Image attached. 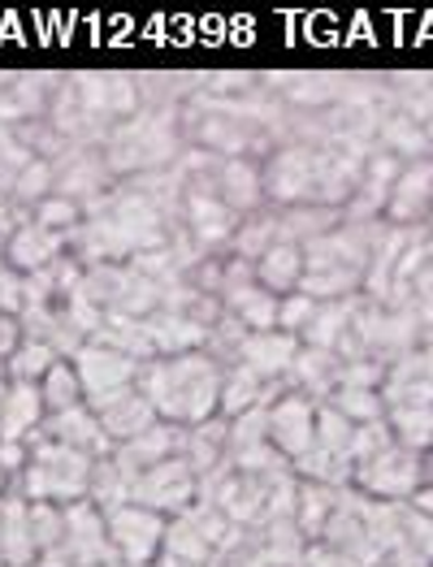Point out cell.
I'll return each instance as SVG.
<instances>
[{"label":"cell","instance_id":"cell-1","mask_svg":"<svg viewBox=\"0 0 433 567\" xmlns=\"http://www.w3.org/2000/svg\"><path fill=\"white\" fill-rule=\"evenodd\" d=\"M221 364L208 351H187V355H156L140 369V390L152 403V412L169 425L195 429L217 416L221 399Z\"/></svg>","mask_w":433,"mask_h":567},{"label":"cell","instance_id":"cell-2","mask_svg":"<svg viewBox=\"0 0 433 567\" xmlns=\"http://www.w3.org/2000/svg\"><path fill=\"white\" fill-rule=\"evenodd\" d=\"M183 152H187L183 109H140L131 122L113 126L109 140L100 143V156H104L113 183L169 169V165H178Z\"/></svg>","mask_w":433,"mask_h":567},{"label":"cell","instance_id":"cell-3","mask_svg":"<svg viewBox=\"0 0 433 567\" xmlns=\"http://www.w3.org/2000/svg\"><path fill=\"white\" fill-rule=\"evenodd\" d=\"M31 460L18 476V494L27 503H52V507H74L83 498H92V468L96 460L83 455V451H70L61 442H49V437H31Z\"/></svg>","mask_w":433,"mask_h":567},{"label":"cell","instance_id":"cell-4","mask_svg":"<svg viewBox=\"0 0 433 567\" xmlns=\"http://www.w3.org/2000/svg\"><path fill=\"white\" fill-rule=\"evenodd\" d=\"M430 455H416L408 446H385L382 455L355 464L351 473V489L364 494V498H378V503H412L425 485H430Z\"/></svg>","mask_w":433,"mask_h":567},{"label":"cell","instance_id":"cell-5","mask_svg":"<svg viewBox=\"0 0 433 567\" xmlns=\"http://www.w3.org/2000/svg\"><path fill=\"white\" fill-rule=\"evenodd\" d=\"M260 183H265V204L269 208L312 204L317 199V147L278 143L260 165Z\"/></svg>","mask_w":433,"mask_h":567},{"label":"cell","instance_id":"cell-6","mask_svg":"<svg viewBox=\"0 0 433 567\" xmlns=\"http://www.w3.org/2000/svg\"><path fill=\"white\" fill-rule=\"evenodd\" d=\"M104 524H109V542H113L117 559L126 567H147L161 559L165 528H169L161 512H147L140 503H122V507L104 512Z\"/></svg>","mask_w":433,"mask_h":567},{"label":"cell","instance_id":"cell-7","mask_svg":"<svg viewBox=\"0 0 433 567\" xmlns=\"http://www.w3.org/2000/svg\"><path fill=\"white\" fill-rule=\"evenodd\" d=\"M195 498H199V476L192 473L187 455H174V460L147 468V473H140L135 485H131V503H140L147 512H161L165 520L183 516Z\"/></svg>","mask_w":433,"mask_h":567},{"label":"cell","instance_id":"cell-8","mask_svg":"<svg viewBox=\"0 0 433 567\" xmlns=\"http://www.w3.org/2000/svg\"><path fill=\"white\" fill-rule=\"evenodd\" d=\"M65 516V533H61V555L74 567H109L122 564L113 542H109V524L92 498L74 503V507H61Z\"/></svg>","mask_w":433,"mask_h":567},{"label":"cell","instance_id":"cell-9","mask_svg":"<svg viewBox=\"0 0 433 567\" xmlns=\"http://www.w3.org/2000/svg\"><path fill=\"white\" fill-rule=\"evenodd\" d=\"M239 213L226 208L213 190H183V230L192 235V243L204 256H226L239 235Z\"/></svg>","mask_w":433,"mask_h":567},{"label":"cell","instance_id":"cell-10","mask_svg":"<svg viewBox=\"0 0 433 567\" xmlns=\"http://www.w3.org/2000/svg\"><path fill=\"white\" fill-rule=\"evenodd\" d=\"M312 437H317V403L299 390H287L282 399L269 403V446L295 464L312 451Z\"/></svg>","mask_w":433,"mask_h":567},{"label":"cell","instance_id":"cell-11","mask_svg":"<svg viewBox=\"0 0 433 567\" xmlns=\"http://www.w3.org/2000/svg\"><path fill=\"white\" fill-rule=\"evenodd\" d=\"M70 364H74V373L83 381V394H87V403H96L104 394H113V390H126V385H135L140 381V360H131V355H122V351H113V347H104V342H83L74 355H70Z\"/></svg>","mask_w":433,"mask_h":567},{"label":"cell","instance_id":"cell-12","mask_svg":"<svg viewBox=\"0 0 433 567\" xmlns=\"http://www.w3.org/2000/svg\"><path fill=\"white\" fill-rule=\"evenodd\" d=\"M433 213V156L425 161H412L399 169L394 190L385 199L382 221L385 226H399V230H421Z\"/></svg>","mask_w":433,"mask_h":567},{"label":"cell","instance_id":"cell-13","mask_svg":"<svg viewBox=\"0 0 433 567\" xmlns=\"http://www.w3.org/2000/svg\"><path fill=\"white\" fill-rule=\"evenodd\" d=\"M382 403L390 408H433V338H425L416 351L399 355L382 381Z\"/></svg>","mask_w":433,"mask_h":567},{"label":"cell","instance_id":"cell-14","mask_svg":"<svg viewBox=\"0 0 433 567\" xmlns=\"http://www.w3.org/2000/svg\"><path fill=\"white\" fill-rule=\"evenodd\" d=\"M87 408L96 412L100 429L109 433V442H113V446H122V442H135V437H144L147 429L161 421V416L152 412V403L144 399V390H140V385L113 390V394H104V399L87 403Z\"/></svg>","mask_w":433,"mask_h":567},{"label":"cell","instance_id":"cell-15","mask_svg":"<svg viewBox=\"0 0 433 567\" xmlns=\"http://www.w3.org/2000/svg\"><path fill=\"white\" fill-rule=\"evenodd\" d=\"M52 169H56V190H52V195H65V199H74V204H83V208L113 190V174H109L100 147H74V152L61 156Z\"/></svg>","mask_w":433,"mask_h":567},{"label":"cell","instance_id":"cell-16","mask_svg":"<svg viewBox=\"0 0 433 567\" xmlns=\"http://www.w3.org/2000/svg\"><path fill=\"white\" fill-rule=\"evenodd\" d=\"M187 433H192V429L169 425V421H156L144 437L113 446V464L131 476V485H135V476L140 473L156 468V464H165V460H174V455H183V451H187Z\"/></svg>","mask_w":433,"mask_h":567},{"label":"cell","instance_id":"cell-17","mask_svg":"<svg viewBox=\"0 0 433 567\" xmlns=\"http://www.w3.org/2000/svg\"><path fill=\"white\" fill-rule=\"evenodd\" d=\"M61 256H70V238L44 230L35 217H27V221L9 235V243H4V260H9V269H18L22 278L44 274Z\"/></svg>","mask_w":433,"mask_h":567},{"label":"cell","instance_id":"cell-18","mask_svg":"<svg viewBox=\"0 0 433 567\" xmlns=\"http://www.w3.org/2000/svg\"><path fill=\"white\" fill-rule=\"evenodd\" d=\"M399 169H403V161H394L390 152L373 147V156H369V165H364L360 187H355V195H351V204L342 208V221H382L385 199H390V190H394Z\"/></svg>","mask_w":433,"mask_h":567},{"label":"cell","instance_id":"cell-19","mask_svg":"<svg viewBox=\"0 0 433 567\" xmlns=\"http://www.w3.org/2000/svg\"><path fill=\"white\" fill-rule=\"evenodd\" d=\"M299 355V338L282 330H265V333H247L235 355V364H243L247 373H256L260 381H287L290 364Z\"/></svg>","mask_w":433,"mask_h":567},{"label":"cell","instance_id":"cell-20","mask_svg":"<svg viewBox=\"0 0 433 567\" xmlns=\"http://www.w3.org/2000/svg\"><path fill=\"white\" fill-rule=\"evenodd\" d=\"M35 433L49 437V442L70 446V451H83V455H92V460L113 455V442H109V433L100 429L96 412H92L87 403H79V408H70V412H56V416H44V425L35 429Z\"/></svg>","mask_w":433,"mask_h":567},{"label":"cell","instance_id":"cell-21","mask_svg":"<svg viewBox=\"0 0 433 567\" xmlns=\"http://www.w3.org/2000/svg\"><path fill=\"white\" fill-rule=\"evenodd\" d=\"M213 195L235 208L239 217H251L265 208V183H260V165L247 156H221L217 178H213Z\"/></svg>","mask_w":433,"mask_h":567},{"label":"cell","instance_id":"cell-22","mask_svg":"<svg viewBox=\"0 0 433 567\" xmlns=\"http://www.w3.org/2000/svg\"><path fill=\"white\" fill-rule=\"evenodd\" d=\"M40 550H35V537H31V503L9 489L0 498V564L9 567H35Z\"/></svg>","mask_w":433,"mask_h":567},{"label":"cell","instance_id":"cell-23","mask_svg":"<svg viewBox=\"0 0 433 567\" xmlns=\"http://www.w3.org/2000/svg\"><path fill=\"white\" fill-rule=\"evenodd\" d=\"M44 425V394L31 381H9L0 403V442H31Z\"/></svg>","mask_w":433,"mask_h":567},{"label":"cell","instance_id":"cell-24","mask_svg":"<svg viewBox=\"0 0 433 567\" xmlns=\"http://www.w3.org/2000/svg\"><path fill=\"white\" fill-rule=\"evenodd\" d=\"M147 333H152V347L156 355H187V351H204L208 347V326L195 321L187 312H169V308H156L147 317Z\"/></svg>","mask_w":433,"mask_h":567},{"label":"cell","instance_id":"cell-25","mask_svg":"<svg viewBox=\"0 0 433 567\" xmlns=\"http://www.w3.org/2000/svg\"><path fill=\"white\" fill-rule=\"evenodd\" d=\"M338 369H342V360H338L334 351H317V347H303V342H299V355H295V364H290L287 381H290V390L308 394L312 403H326L338 390Z\"/></svg>","mask_w":433,"mask_h":567},{"label":"cell","instance_id":"cell-26","mask_svg":"<svg viewBox=\"0 0 433 567\" xmlns=\"http://www.w3.org/2000/svg\"><path fill=\"white\" fill-rule=\"evenodd\" d=\"M92 342H104V347H113V351H122V355H131V360H156V347H152V333H147V317H122V312H104V321H100V330Z\"/></svg>","mask_w":433,"mask_h":567},{"label":"cell","instance_id":"cell-27","mask_svg":"<svg viewBox=\"0 0 433 567\" xmlns=\"http://www.w3.org/2000/svg\"><path fill=\"white\" fill-rule=\"evenodd\" d=\"M226 446H230V421H221V416H213V421H204V425H195L187 433V464H192V473L204 481V476H213L217 468H226Z\"/></svg>","mask_w":433,"mask_h":567},{"label":"cell","instance_id":"cell-28","mask_svg":"<svg viewBox=\"0 0 433 567\" xmlns=\"http://www.w3.org/2000/svg\"><path fill=\"white\" fill-rule=\"evenodd\" d=\"M378 147L390 152L394 161H403V165H412V161H425L433 156L430 152V140H425V126L421 122H412L408 113H385L382 122H378Z\"/></svg>","mask_w":433,"mask_h":567},{"label":"cell","instance_id":"cell-29","mask_svg":"<svg viewBox=\"0 0 433 567\" xmlns=\"http://www.w3.org/2000/svg\"><path fill=\"white\" fill-rule=\"evenodd\" d=\"M256 282L265 290H274L278 299L282 295H295L299 282H303V247L295 243H274L260 260H256Z\"/></svg>","mask_w":433,"mask_h":567},{"label":"cell","instance_id":"cell-30","mask_svg":"<svg viewBox=\"0 0 433 567\" xmlns=\"http://www.w3.org/2000/svg\"><path fill=\"white\" fill-rule=\"evenodd\" d=\"M334 226H342V213L338 208H321V204H299V208H278V235L282 243H312V238L330 235Z\"/></svg>","mask_w":433,"mask_h":567},{"label":"cell","instance_id":"cell-31","mask_svg":"<svg viewBox=\"0 0 433 567\" xmlns=\"http://www.w3.org/2000/svg\"><path fill=\"white\" fill-rule=\"evenodd\" d=\"M334 507H338V489L317 485V481H299V489H295V524H299V533L308 542H321V533H326V524L334 516Z\"/></svg>","mask_w":433,"mask_h":567},{"label":"cell","instance_id":"cell-32","mask_svg":"<svg viewBox=\"0 0 433 567\" xmlns=\"http://www.w3.org/2000/svg\"><path fill=\"white\" fill-rule=\"evenodd\" d=\"M355 299H360V295H351V299H334V303H321V308H317V317L308 321V330L299 333V342H303V347H317V351H338L342 333H347V326H351Z\"/></svg>","mask_w":433,"mask_h":567},{"label":"cell","instance_id":"cell-33","mask_svg":"<svg viewBox=\"0 0 433 567\" xmlns=\"http://www.w3.org/2000/svg\"><path fill=\"white\" fill-rule=\"evenodd\" d=\"M274 243H282V235H278V208H260V213H251V217H243L239 221V235H235V243H230V256H239V260H247V265H256Z\"/></svg>","mask_w":433,"mask_h":567},{"label":"cell","instance_id":"cell-34","mask_svg":"<svg viewBox=\"0 0 433 567\" xmlns=\"http://www.w3.org/2000/svg\"><path fill=\"white\" fill-rule=\"evenodd\" d=\"M165 559L183 567H204V564H217V550L195 533V524L187 516H174L169 528H165V546H161Z\"/></svg>","mask_w":433,"mask_h":567},{"label":"cell","instance_id":"cell-35","mask_svg":"<svg viewBox=\"0 0 433 567\" xmlns=\"http://www.w3.org/2000/svg\"><path fill=\"white\" fill-rule=\"evenodd\" d=\"M385 425L399 446H408L416 455H433V408H390Z\"/></svg>","mask_w":433,"mask_h":567},{"label":"cell","instance_id":"cell-36","mask_svg":"<svg viewBox=\"0 0 433 567\" xmlns=\"http://www.w3.org/2000/svg\"><path fill=\"white\" fill-rule=\"evenodd\" d=\"M40 394H44V416H56V412H70V408L87 403L83 381H79V373H74V364H70V360H56L49 373H44Z\"/></svg>","mask_w":433,"mask_h":567},{"label":"cell","instance_id":"cell-37","mask_svg":"<svg viewBox=\"0 0 433 567\" xmlns=\"http://www.w3.org/2000/svg\"><path fill=\"white\" fill-rule=\"evenodd\" d=\"M56 360H61V355L52 351L49 342H40V338H22L18 351L4 360V373H9V381H31V385H40L44 373H49Z\"/></svg>","mask_w":433,"mask_h":567},{"label":"cell","instance_id":"cell-38","mask_svg":"<svg viewBox=\"0 0 433 567\" xmlns=\"http://www.w3.org/2000/svg\"><path fill=\"white\" fill-rule=\"evenodd\" d=\"M338 416H347L351 425H369V421H382L385 403L378 390H355V385H338L334 394L326 399Z\"/></svg>","mask_w":433,"mask_h":567},{"label":"cell","instance_id":"cell-39","mask_svg":"<svg viewBox=\"0 0 433 567\" xmlns=\"http://www.w3.org/2000/svg\"><path fill=\"white\" fill-rule=\"evenodd\" d=\"M52 190H56V169H52V161H31L27 169H22V178H18V187H13V204L22 208V213H31L35 204H44Z\"/></svg>","mask_w":433,"mask_h":567},{"label":"cell","instance_id":"cell-40","mask_svg":"<svg viewBox=\"0 0 433 567\" xmlns=\"http://www.w3.org/2000/svg\"><path fill=\"white\" fill-rule=\"evenodd\" d=\"M31 217H35L44 230H52V235L74 238V230L83 226V204L65 199V195H49L44 204H35V208H31Z\"/></svg>","mask_w":433,"mask_h":567},{"label":"cell","instance_id":"cell-41","mask_svg":"<svg viewBox=\"0 0 433 567\" xmlns=\"http://www.w3.org/2000/svg\"><path fill=\"white\" fill-rule=\"evenodd\" d=\"M35 161V152L13 135V126H0V195H13L22 169Z\"/></svg>","mask_w":433,"mask_h":567},{"label":"cell","instance_id":"cell-42","mask_svg":"<svg viewBox=\"0 0 433 567\" xmlns=\"http://www.w3.org/2000/svg\"><path fill=\"white\" fill-rule=\"evenodd\" d=\"M61 533H65L61 507H52V503H31V537H35V550H40V555L61 550Z\"/></svg>","mask_w":433,"mask_h":567},{"label":"cell","instance_id":"cell-43","mask_svg":"<svg viewBox=\"0 0 433 567\" xmlns=\"http://www.w3.org/2000/svg\"><path fill=\"white\" fill-rule=\"evenodd\" d=\"M403 546L416 550L425 564H433V520L425 512H416L412 503H403Z\"/></svg>","mask_w":433,"mask_h":567},{"label":"cell","instance_id":"cell-44","mask_svg":"<svg viewBox=\"0 0 433 567\" xmlns=\"http://www.w3.org/2000/svg\"><path fill=\"white\" fill-rule=\"evenodd\" d=\"M317 308H321V303L308 299V295H299V290H295V295H282V299H278V330L299 338V333L308 330V321L317 317Z\"/></svg>","mask_w":433,"mask_h":567},{"label":"cell","instance_id":"cell-45","mask_svg":"<svg viewBox=\"0 0 433 567\" xmlns=\"http://www.w3.org/2000/svg\"><path fill=\"white\" fill-rule=\"evenodd\" d=\"M385 446H394V433L390 425L382 421H369V425H355V437H351V460L355 464H364V460H373V455H382Z\"/></svg>","mask_w":433,"mask_h":567},{"label":"cell","instance_id":"cell-46","mask_svg":"<svg viewBox=\"0 0 433 567\" xmlns=\"http://www.w3.org/2000/svg\"><path fill=\"white\" fill-rule=\"evenodd\" d=\"M22 303H27V278L18 269H0V317H22Z\"/></svg>","mask_w":433,"mask_h":567},{"label":"cell","instance_id":"cell-47","mask_svg":"<svg viewBox=\"0 0 433 567\" xmlns=\"http://www.w3.org/2000/svg\"><path fill=\"white\" fill-rule=\"evenodd\" d=\"M27 460H31V446L27 442H0V468H4V476L13 485H18V476L27 468Z\"/></svg>","mask_w":433,"mask_h":567},{"label":"cell","instance_id":"cell-48","mask_svg":"<svg viewBox=\"0 0 433 567\" xmlns=\"http://www.w3.org/2000/svg\"><path fill=\"white\" fill-rule=\"evenodd\" d=\"M303 567H364V564H355L351 555H342V550H334V546L312 542V546H308V559H303Z\"/></svg>","mask_w":433,"mask_h":567},{"label":"cell","instance_id":"cell-49","mask_svg":"<svg viewBox=\"0 0 433 567\" xmlns=\"http://www.w3.org/2000/svg\"><path fill=\"white\" fill-rule=\"evenodd\" d=\"M22 342V321L18 317H0V360H9Z\"/></svg>","mask_w":433,"mask_h":567},{"label":"cell","instance_id":"cell-50","mask_svg":"<svg viewBox=\"0 0 433 567\" xmlns=\"http://www.w3.org/2000/svg\"><path fill=\"white\" fill-rule=\"evenodd\" d=\"M378 567H433L425 564L416 550H408V546H399V550H390V555H382V564Z\"/></svg>","mask_w":433,"mask_h":567},{"label":"cell","instance_id":"cell-51","mask_svg":"<svg viewBox=\"0 0 433 567\" xmlns=\"http://www.w3.org/2000/svg\"><path fill=\"white\" fill-rule=\"evenodd\" d=\"M416 295H433V235H430V251H425V274L416 282Z\"/></svg>","mask_w":433,"mask_h":567},{"label":"cell","instance_id":"cell-52","mask_svg":"<svg viewBox=\"0 0 433 567\" xmlns=\"http://www.w3.org/2000/svg\"><path fill=\"white\" fill-rule=\"evenodd\" d=\"M412 507H416V512H425V516L433 520V485H425V489L412 498Z\"/></svg>","mask_w":433,"mask_h":567},{"label":"cell","instance_id":"cell-53","mask_svg":"<svg viewBox=\"0 0 433 567\" xmlns=\"http://www.w3.org/2000/svg\"><path fill=\"white\" fill-rule=\"evenodd\" d=\"M9 489H13V481H9V476H4V468H0V498H4Z\"/></svg>","mask_w":433,"mask_h":567},{"label":"cell","instance_id":"cell-54","mask_svg":"<svg viewBox=\"0 0 433 567\" xmlns=\"http://www.w3.org/2000/svg\"><path fill=\"white\" fill-rule=\"evenodd\" d=\"M425 140H430V152H433V117L425 122Z\"/></svg>","mask_w":433,"mask_h":567},{"label":"cell","instance_id":"cell-55","mask_svg":"<svg viewBox=\"0 0 433 567\" xmlns=\"http://www.w3.org/2000/svg\"><path fill=\"white\" fill-rule=\"evenodd\" d=\"M0 381H9V373H4V360H0Z\"/></svg>","mask_w":433,"mask_h":567},{"label":"cell","instance_id":"cell-56","mask_svg":"<svg viewBox=\"0 0 433 567\" xmlns=\"http://www.w3.org/2000/svg\"><path fill=\"white\" fill-rule=\"evenodd\" d=\"M4 265H9V260H4V247H0V269H4Z\"/></svg>","mask_w":433,"mask_h":567},{"label":"cell","instance_id":"cell-57","mask_svg":"<svg viewBox=\"0 0 433 567\" xmlns=\"http://www.w3.org/2000/svg\"><path fill=\"white\" fill-rule=\"evenodd\" d=\"M425 230H430V235H433V213H430V221H425Z\"/></svg>","mask_w":433,"mask_h":567},{"label":"cell","instance_id":"cell-58","mask_svg":"<svg viewBox=\"0 0 433 567\" xmlns=\"http://www.w3.org/2000/svg\"><path fill=\"white\" fill-rule=\"evenodd\" d=\"M109 567H126V564H109Z\"/></svg>","mask_w":433,"mask_h":567},{"label":"cell","instance_id":"cell-59","mask_svg":"<svg viewBox=\"0 0 433 567\" xmlns=\"http://www.w3.org/2000/svg\"><path fill=\"white\" fill-rule=\"evenodd\" d=\"M430 468H433V455H430Z\"/></svg>","mask_w":433,"mask_h":567},{"label":"cell","instance_id":"cell-60","mask_svg":"<svg viewBox=\"0 0 433 567\" xmlns=\"http://www.w3.org/2000/svg\"><path fill=\"white\" fill-rule=\"evenodd\" d=\"M430 485H433V473H430Z\"/></svg>","mask_w":433,"mask_h":567},{"label":"cell","instance_id":"cell-61","mask_svg":"<svg viewBox=\"0 0 433 567\" xmlns=\"http://www.w3.org/2000/svg\"><path fill=\"white\" fill-rule=\"evenodd\" d=\"M0 567H9V564H0Z\"/></svg>","mask_w":433,"mask_h":567}]
</instances>
